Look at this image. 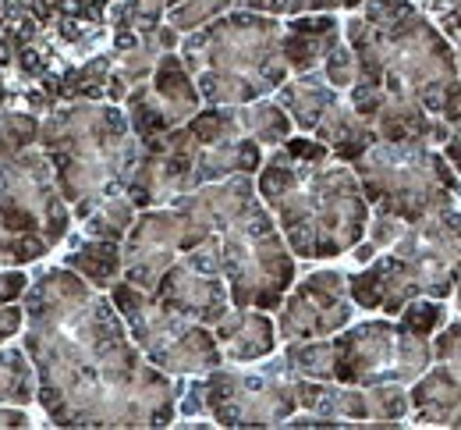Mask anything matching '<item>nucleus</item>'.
Segmentation results:
<instances>
[{"mask_svg":"<svg viewBox=\"0 0 461 430\" xmlns=\"http://www.w3.org/2000/svg\"><path fill=\"white\" fill-rule=\"evenodd\" d=\"M334 349V384H411L419 373L433 363V338L419 334L398 320H366L330 338Z\"/></svg>","mask_w":461,"mask_h":430,"instance_id":"0eeeda50","label":"nucleus"},{"mask_svg":"<svg viewBox=\"0 0 461 430\" xmlns=\"http://www.w3.org/2000/svg\"><path fill=\"white\" fill-rule=\"evenodd\" d=\"M458 75H461V47H458Z\"/></svg>","mask_w":461,"mask_h":430,"instance_id":"393cba45","label":"nucleus"},{"mask_svg":"<svg viewBox=\"0 0 461 430\" xmlns=\"http://www.w3.org/2000/svg\"><path fill=\"white\" fill-rule=\"evenodd\" d=\"M238 122L241 128L256 139V142H285L291 135V114L281 107V104H241V111H238Z\"/></svg>","mask_w":461,"mask_h":430,"instance_id":"2eb2a0df","label":"nucleus"},{"mask_svg":"<svg viewBox=\"0 0 461 430\" xmlns=\"http://www.w3.org/2000/svg\"><path fill=\"white\" fill-rule=\"evenodd\" d=\"M341 43V25L334 22V14L327 11H312V14H294L281 36V54L288 61L291 71L305 75L316 71L320 64L327 61V54Z\"/></svg>","mask_w":461,"mask_h":430,"instance_id":"ddd939ff","label":"nucleus"},{"mask_svg":"<svg viewBox=\"0 0 461 430\" xmlns=\"http://www.w3.org/2000/svg\"><path fill=\"white\" fill-rule=\"evenodd\" d=\"M199 107V86H192V71L177 54H164V61L153 68L149 86H135L128 96V122L142 142L164 135L188 122Z\"/></svg>","mask_w":461,"mask_h":430,"instance_id":"1a4fd4ad","label":"nucleus"},{"mask_svg":"<svg viewBox=\"0 0 461 430\" xmlns=\"http://www.w3.org/2000/svg\"><path fill=\"white\" fill-rule=\"evenodd\" d=\"M351 320V292L348 278L338 270H320L309 274L281 309L277 331L288 342H309V338H327L334 331L348 327Z\"/></svg>","mask_w":461,"mask_h":430,"instance_id":"9b49d317","label":"nucleus"},{"mask_svg":"<svg viewBox=\"0 0 461 430\" xmlns=\"http://www.w3.org/2000/svg\"><path fill=\"white\" fill-rule=\"evenodd\" d=\"M114 309H121V316L131 327V338L139 342V349H146L153 367L167 370V373L221 367L217 334H210L206 324L199 320H188L174 309L160 306L153 296H146V288L131 281L117 285Z\"/></svg>","mask_w":461,"mask_h":430,"instance_id":"6e6552de","label":"nucleus"},{"mask_svg":"<svg viewBox=\"0 0 461 430\" xmlns=\"http://www.w3.org/2000/svg\"><path fill=\"white\" fill-rule=\"evenodd\" d=\"M461 278V214L455 206L408 224L404 235L348 278L351 303L398 316L411 299H447Z\"/></svg>","mask_w":461,"mask_h":430,"instance_id":"20e7f679","label":"nucleus"},{"mask_svg":"<svg viewBox=\"0 0 461 430\" xmlns=\"http://www.w3.org/2000/svg\"><path fill=\"white\" fill-rule=\"evenodd\" d=\"M217 345L228 360L249 363V360H263L274 352L277 338H274V324L263 313H249V306H238L234 313H224L217 324Z\"/></svg>","mask_w":461,"mask_h":430,"instance_id":"4468645a","label":"nucleus"},{"mask_svg":"<svg viewBox=\"0 0 461 430\" xmlns=\"http://www.w3.org/2000/svg\"><path fill=\"white\" fill-rule=\"evenodd\" d=\"M185 68L199 78V96L217 107L263 100L288 82L281 25L263 11H230L195 29L181 47Z\"/></svg>","mask_w":461,"mask_h":430,"instance_id":"7ed1b4c3","label":"nucleus"},{"mask_svg":"<svg viewBox=\"0 0 461 430\" xmlns=\"http://www.w3.org/2000/svg\"><path fill=\"white\" fill-rule=\"evenodd\" d=\"M455 299H458V313H461V278H458V285H455Z\"/></svg>","mask_w":461,"mask_h":430,"instance_id":"b1692460","label":"nucleus"},{"mask_svg":"<svg viewBox=\"0 0 461 430\" xmlns=\"http://www.w3.org/2000/svg\"><path fill=\"white\" fill-rule=\"evenodd\" d=\"M160 306L174 309L188 320H199V324H217L224 313H228V285L221 281V274H206V270H195L188 260L171 263L157 288L149 292Z\"/></svg>","mask_w":461,"mask_h":430,"instance_id":"f8f14e48","label":"nucleus"},{"mask_svg":"<svg viewBox=\"0 0 461 430\" xmlns=\"http://www.w3.org/2000/svg\"><path fill=\"white\" fill-rule=\"evenodd\" d=\"M455 427H461V420H458V424H455Z\"/></svg>","mask_w":461,"mask_h":430,"instance_id":"a878e982","label":"nucleus"},{"mask_svg":"<svg viewBox=\"0 0 461 430\" xmlns=\"http://www.w3.org/2000/svg\"><path fill=\"white\" fill-rule=\"evenodd\" d=\"M351 168L369 206L402 217L404 224H419L429 214L455 206L461 196V175L433 142L422 139H376Z\"/></svg>","mask_w":461,"mask_h":430,"instance_id":"39448f33","label":"nucleus"},{"mask_svg":"<svg viewBox=\"0 0 461 430\" xmlns=\"http://www.w3.org/2000/svg\"><path fill=\"white\" fill-rule=\"evenodd\" d=\"M351 256H355L358 263H369V260L376 256V246H373V242H358V246H355V252H351Z\"/></svg>","mask_w":461,"mask_h":430,"instance_id":"5701e85b","label":"nucleus"},{"mask_svg":"<svg viewBox=\"0 0 461 430\" xmlns=\"http://www.w3.org/2000/svg\"><path fill=\"white\" fill-rule=\"evenodd\" d=\"M323 75H327V82H330L334 89H351V86H355V50L338 43V47L327 54V61H323Z\"/></svg>","mask_w":461,"mask_h":430,"instance_id":"6ab92c4d","label":"nucleus"},{"mask_svg":"<svg viewBox=\"0 0 461 430\" xmlns=\"http://www.w3.org/2000/svg\"><path fill=\"white\" fill-rule=\"evenodd\" d=\"M398 316H402L411 331L433 338V334L447 324V306H444V299H411Z\"/></svg>","mask_w":461,"mask_h":430,"instance_id":"a211bd4d","label":"nucleus"},{"mask_svg":"<svg viewBox=\"0 0 461 430\" xmlns=\"http://www.w3.org/2000/svg\"><path fill=\"white\" fill-rule=\"evenodd\" d=\"M404 228H408V224H404L402 217L373 210V214H369V228H366V235H369V242H373L376 249H391L404 235Z\"/></svg>","mask_w":461,"mask_h":430,"instance_id":"aec40b11","label":"nucleus"},{"mask_svg":"<svg viewBox=\"0 0 461 430\" xmlns=\"http://www.w3.org/2000/svg\"><path fill=\"white\" fill-rule=\"evenodd\" d=\"M411 416L429 427H455L461 420V320L433 338V363L408 384Z\"/></svg>","mask_w":461,"mask_h":430,"instance_id":"9d476101","label":"nucleus"},{"mask_svg":"<svg viewBox=\"0 0 461 430\" xmlns=\"http://www.w3.org/2000/svg\"><path fill=\"white\" fill-rule=\"evenodd\" d=\"M131 199H111L96 217H93V224H89V232L96 235V239H107V242H121L124 235H128V228H131Z\"/></svg>","mask_w":461,"mask_h":430,"instance_id":"f3484780","label":"nucleus"},{"mask_svg":"<svg viewBox=\"0 0 461 430\" xmlns=\"http://www.w3.org/2000/svg\"><path fill=\"white\" fill-rule=\"evenodd\" d=\"M181 413H206L224 427H277L298 413V373L288 363H270L263 373L210 370L206 380L192 384Z\"/></svg>","mask_w":461,"mask_h":430,"instance_id":"423d86ee","label":"nucleus"},{"mask_svg":"<svg viewBox=\"0 0 461 430\" xmlns=\"http://www.w3.org/2000/svg\"><path fill=\"white\" fill-rule=\"evenodd\" d=\"M259 196L277 214L291 252L305 260L341 256L362 242L369 228V199L355 168L330 164L320 139H285L259 168Z\"/></svg>","mask_w":461,"mask_h":430,"instance_id":"f257e3e1","label":"nucleus"},{"mask_svg":"<svg viewBox=\"0 0 461 430\" xmlns=\"http://www.w3.org/2000/svg\"><path fill=\"white\" fill-rule=\"evenodd\" d=\"M71 263H75L89 281H96V285H111L117 274H121V267H124V256L117 252V242L100 239V242L86 246L82 252H75Z\"/></svg>","mask_w":461,"mask_h":430,"instance_id":"dca6fc26","label":"nucleus"},{"mask_svg":"<svg viewBox=\"0 0 461 430\" xmlns=\"http://www.w3.org/2000/svg\"><path fill=\"white\" fill-rule=\"evenodd\" d=\"M355 50V82L376 86L387 100H415L440 118L461 86L455 43L411 0H366L345 25Z\"/></svg>","mask_w":461,"mask_h":430,"instance_id":"f03ea898","label":"nucleus"},{"mask_svg":"<svg viewBox=\"0 0 461 430\" xmlns=\"http://www.w3.org/2000/svg\"><path fill=\"white\" fill-rule=\"evenodd\" d=\"M429 11H437V29L455 43V50L461 47V0H426Z\"/></svg>","mask_w":461,"mask_h":430,"instance_id":"412c9836","label":"nucleus"},{"mask_svg":"<svg viewBox=\"0 0 461 430\" xmlns=\"http://www.w3.org/2000/svg\"><path fill=\"white\" fill-rule=\"evenodd\" d=\"M440 153L447 157V164L461 175V132H451V135H447V142H444V150H440Z\"/></svg>","mask_w":461,"mask_h":430,"instance_id":"4be33fe9","label":"nucleus"}]
</instances>
